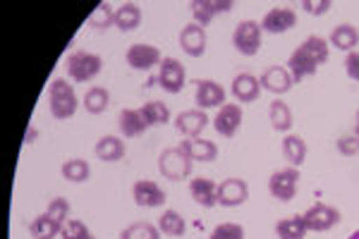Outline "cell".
<instances>
[{
    "label": "cell",
    "instance_id": "obj_27",
    "mask_svg": "<svg viewBox=\"0 0 359 239\" xmlns=\"http://www.w3.org/2000/svg\"><path fill=\"white\" fill-rule=\"evenodd\" d=\"M283 156L292 168H302L306 161V142L297 134H285L283 137Z\"/></svg>",
    "mask_w": 359,
    "mask_h": 239
},
{
    "label": "cell",
    "instance_id": "obj_17",
    "mask_svg": "<svg viewBox=\"0 0 359 239\" xmlns=\"http://www.w3.org/2000/svg\"><path fill=\"white\" fill-rule=\"evenodd\" d=\"M206 29L199 27L196 22H189L180 29V48L184 50L189 57H201L206 53Z\"/></svg>",
    "mask_w": 359,
    "mask_h": 239
},
{
    "label": "cell",
    "instance_id": "obj_9",
    "mask_svg": "<svg viewBox=\"0 0 359 239\" xmlns=\"http://www.w3.org/2000/svg\"><path fill=\"white\" fill-rule=\"evenodd\" d=\"M125 62L137 72H151L154 67L163 62V55L154 43H132L125 53Z\"/></svg>",
    "mask_w": 359,
    "mask_h": 239
},
{
    "label": "cell",
    "instance_id": "obj_25",
    "mask_svg": "<svg viewBox=\"0 0 359 239\" xmlns=\"http://www.w3.org/2000/svg\"><path fill=\"white\" fill-rule=\"evenodd\" d=\"M142 25V8L137 3H123L115 8V29L130 34Z\"/></svg>",
    "mask_w": 359,
    "mask_h": 239
},
{
    "label": "cell",
    "instance_id": "obj_43",
    "mask_svg": "<svg viewBox=\"0 0 359 239\" xmlns=\"http://www.w3.org/2000/svg\"><path fill=\"white\" fill-rule=\"evenodd\" d=\"M352 134H357V137H359V110H357V118H355V132H352Z\"/></svg>",
    "mask_w": 359,
    "mask_h": 239
},
{
    "label": "cell",
    "instance_id": "obj_41",
    "mask_svg": "<svg viewBox=\"0 0 359 239\" xmlns=\"http://www.w3.org/2000/svg\"><path fill=\"white\" fill-rule=\"evenodd\" d=\"M345 74L352 81H357V84H359V50L347 53V57H345Z\"/></svg>",
    "mask_w": 359,
    "mask_h": 239
},
{
    "label": "cell",
    "instance_id": "obj_28",
    "mask_svg": "<svg viewBox=\"0 0 359 239\" xmlns=\"http://www.w3.org/2000/svg\"><path fill=\"white\" fill-rule=\"evenodd\" d=\"M158 230L163 237H184V232H187V220L182 218L177 211H172V208H168V211L161 213L158 218Z\"/></svg>",
    "mask_w": 359,
    "mask_h": 239
},
{
    "label": "cell",
    "instance_id": "obj_38",
    "mask_svg": "<svg viewBox=\"0 0 359 239\" xmlns=\"http://www.w3.org/2000/svg\"><path fill=\"white\" fill-rule=\"evenodd\" d=\"M94 235L89 232V227H86L82 220H67L65 225H62V232H60V239H91Z\"/></svg>",
    "mask_w": 359,
    "mask_h": 239
},
{
    "label": "cell",
    "instance_id": "obj_2",
    "mask_svg": "<svg viewBox=\"0 0 359 239\" xmlns=\"http://www.w3.org/2000/svg\"><path fill=\"white\" fill-rule=\"evenodd\" d=\"M79 108V98L74 93V86L67 79L57 77L48 86V110L55 120H69L74 118Z\"/></svg>",
    "mask_w": 359,
    "mask_h": 239
},
{
    "label": "cell",
    "instance_id": "obj_8",
    "mask_svg": "<svg viewBox=\"0 0 359 239\" xmlns=\"http://www.w3.org/2000/svg\"><path fill=\"white\" fill-rule=\"evenodd\" d=\"M242 122H245V110H242L240 103H225V106L216 110L211 125L223 139H233L240 132Z\"/></svg>",
    "mask_w": 359,
    "mask_h": 239
},
{
    "label": "cell",
    "instance_id": "obj_40",
    "mask_svg": "<svg viewBox=\"0 0 359 239\" xmlns=\"http://www.w3.org/2000/svg\"><path fill=\"white\" fill-rule=\"evenodd\" d=\"M331 8H333L331 0H302V10L306 15H314V17L326 15Z\"/></svg>",
    "mask_w": 359,
    "mask_h": 239
},
{
    "label": "cell",
    "instance_id": "obj_32",
    "mask_svg": "<svg viewBox=\"0 0 359 239\" xmlns=\"http://www.w3.org/2000/svg\"><path fill=\"white\" fill-rule=\"evenodd\" d=\"M139 110H142V118L147 122V127H161V125H168V122H170V110H168L165 103H161V101H149Z\"/></svg>",
    "mask_w": 359,
    "mask_h": 239
},
{
    "label": "cell",
    "instance_id": "obj_6",
    "mask_svg": "<svg viewBox=\"0 0 359 239\" xmlns=\"http://www.w3.org/2000/svg\"><path fill=\"white\" fill-rule=\"evenodd\" d=\"M299 179H302V175H299V168H280V170H276L273 175L269 177V194L273 196L276 201H292L294 196H297V186H299Z\"/></svg>",
    "mask_w": 359,
    "mask_h": 239
},
{
    "label": "cell",
    "instance_id": "obj_23",
    "mask_svg": "<svg viewBox=\"0 0 359 239\" xmlns=\"http://www.w3.org/2000/svg\"><path fill=\"white\" fill-rule=\"evenodd\" d=\"M118 127H120V134H123L125 139H137V137H142V134L149 130L147 122H144V118H142V110H139V108L120 110Z\"/></svg>",
    "mask_w": 359,
    "mask_h": 239
},
{
    "label": "cell",
    "instance_id": "obj_34",
    "mask_svg": "<svg viewBox=\"0 0 359 239\" xmlns=\"http://www.w3.org/2000/svg\"><path fill=\"white\" fill-rule=\"evenodd\" d=\"M158 225L149 223V220H137V223H130L120 232V239H161Z\"/></svg>",
    "mask_w": 359,
    "mask_h": 239
},
{
    "label": "cell",
    "instance_id": "obj_37",
    "mask_svg": "<svg viewBox=\"0 0 359 239\" xmlns=\"http://www.w3.org/2000/svg\"><path fill=\"white\" fill-rule=\"evenodd\" d=\"M208 239H245V227L237 223H221L213 227Z\"/></svg>",
    "mask_w": 359,
    "mask_h": 239
},
{
    "label": "cell",
    "instance_id": "obj_19",
    "mask_svg": "<svg viewBox=\"0 0 359 239\" xmlns=\"http://www.w3.org/2000/svg\"><path fill=\"white\" fill-rule=\"evenodd\" d=\"M259 81H262V89L276 93V96H283V93H287L294 86L292 74L287 72V67H283V65L266 67L262 72V77H259Z\"/></svg>",
    "mask_w": 359,
    "mask_h": 239
},
{
    "label": "cell",
    "instance_id": "obj_4",
    "mask_svg": "<svg viewBox=\"0 0 359 239\" xmlns=\"http://www.w3.org/2000/svg\"><path fill=\"white\" fill-rule=\"evenodd\" d=\"M65 69L74 84H86V81L96 79L101 74L103 60L101 55L89 53V50H72L65 60Z\"/></svg>",
    "mask_w": 359,
    "mask_h": 239
},
{
    "label": "cell",
    "instance_id": "obj_21",
    "mask_svg": "<svg viewBox=\"0 0 359 239\" xmlns=\"http://www.w3.org/2000/svg\"><path fill=\"white\" fill-rule=\"evenodd\" d=\"M189 196L201 208H213L218 206V184L208 177H192L189 179Z\"/></svg>",
    "mask_w": 359,
    "mask_h": 239
},
{
    "label": "cell",
    "instance_id": "obj_33",
    "mask_svg": "<svg viewBox=\"0 0 359 239\" xmlns=\"http://www.w3.org/2000/svg\"><path fill=\"white\" fill-rule=\"evenodd\" d=\"M60 172H62V177L67 179V182H72V184H82L86 182V179L91 177V168H89V163H86L84 158H69L62 163V168H60Z\"/></svg>",
    "mask_w": 359,
    "mask_h": 239
},
{
    "label": "cell",
    "instance_id": "obj_45",
    "mask_svg": "<svg viewBox=\"0 0 359 239\" xmlns=\"http://www.w3.org/2000/svg\"><path fill=\"white\" fill-rule=\"evenodd\" d=\"M91 239H96V237H91Z\"/></svg>",
    "mask_w": 359,
    "mask_h": 239
},
{
    "label": "cell",
    "instance_id": "obj_3",
    "mask_svg": "<svg viewBox=\"0 0 359 239\" xmlns=\"http://www.w3.org/2000/svg\"><path fill=\"white\" fill-rule=\"evenodd\" d=\"M194 161L189 158L180 146L163 149L158 156V172L163 175L168 182H182V179L192 177Z\"/></svg>",
    "mask_w": 359,
    "mask_h": 239
},
{
    "label": "cell",
    "instance_id": "obj_14",
    "mask_svg": "<svg viewBox=\"0 0 359 239\" xmlns=\"http://www.w3.org/2000/svg\"><path fill=\"white\" fill-rule=\"evenodd\" d=\"M297 25V13H294L292 8H287V5H276V8H271L269 13L264 15L262 20V29L264 34H285L294 29Z\"/></svg>",
    "mask_w": 359,
    "mask_h": 239
},
{
    "label": "cell",
    "instance_id": "obj_18",
    "mask_svg": "<svg viewBox=\"0 0 359 239\" xmlns=\"http://www.w3.org/2000/svg\"><path fill=\"white\" fill-rule=\"evenodd\" d=\"M230 91H233L235 101L240 106H247V103H254L262 96V81H259V77H254L252 72H240L230 81Z\"/></svg>",
    "mask_w": 359,
    "mask_h": 239
},
{
    "label": "cell",
    "instance_id": "obj_5",
    "mask_svg": "<svg viewBox=\"0 0 359 239\" xmlns=\"http://www.w3.org/2000/svg\"><path fill=\"white\" fill-rule=\"evenodd\" d=\"M262 39H264V29H262V22H257V20H242L233 32L235 50L245 57H254L259 53Z\"/></svg>",
    "mask_w": 359,
    "mask_h": 239
},
{
    "label": "cell",
    "instance_id": "obj_42",
    "mask_svg": "<svg viewBox=\"0 0 359 239\" xmlns=\"http://www.w3.org/2000/svg\"><path fill=\"white\" fill-rule=\"evenodd\" d=\"M32 137L36 139V130H34V127H29V132H27V139H25V144H29V142H32Z\"/></svg>",
    "mask_w": 359,
    "mask_h": 239
},
{
    "label": "cell",
    "instance_id": "obj_24",
    "mask_svg": "<svg viewBox=\"0 0 359 239\" xmlns=\"http://www.w3.org/2000/svg\"><path fill=\"white\" fill-rule=\"evenodd\" d=\"M328 43H331V48H338L343 50V53H352V50L359 46V29L355 25H338L331 32V36H328Z\"/></svg>",
    "mask_w": 359,
    "mask_h": 239
},
{
    "label": "cell",
    "instance_id": "obj_35",
    "mask_svg": "<svg viewBox=\"0 0 359 239\" xmlns=\"http://www.w3.org/2000/svg\"><path fill=\"white\" fill-rule=\"evenodd\" d=\"M89 25L96 32H106V29L115 27V10L108 3H98L89 15Z\"/></svg>",
    "mask_w": 359,
    "mask_h": 239
},
{
    "label": "cell",
    "instance_id": "obj_39",
    "mask_svg": "<svg viewBox=\"0 0 359 239\" xmlns=\"http://www.w3.org/2000/svg\"><path fill=\"white\" fill-rule=\"evenodd\" d=\"M335 149L345 158H355V156H359V137L357 134H345V137H340L335 142Z\"/></svg>",
    "mask_w": 359,
    "mask_h": 239
},
{
    "label": "cell",
    "instance_id": "obj_20",
    "mask_svg": "<svg viewBox=\"0 0 359 239\" xmlns=\"http://www.w3.org/2000/svg\"><path fill=\"white\" fill-rule=\"evenodd\" d=\"M177 146L182 149L194 163H213V161L218 158V146L211 142V139H204V137L182 139Z\"/></svg>",
    "mask_w": 359,
    "mask_h": 239
},
{
    "label": "cell",
    "instance_id": "obj_22",
    "mask_svg": "<svg viewBox=\"0 0 359 239\" xmlns=\"http://www.w3.org/2000/svg\"><path fill=\"white\" fill-rule=\"evenodd\" d=\"M94 153L98 161L103 163H118L125 158V142L123 137H115V134H106L96 142Z\"/></svg>",
    "mask_w": 359,
    "mask_h": 239
},
{
    "label": "cell",
    "instance_id": "obj_16",
    "mask_svg": "<svg viewBox=\"0 0 359 239\" xmlns=\"http://www.w3.org/2000/svg\"><path fill=\"white\" fill-rule=\"evenodd\" d=\"M206 125H211V120H208L206 110H199V108L182 110V113L175 118V130L182 134L184 139L201 137L204 130H206Z\"/></svg>",
    "mask_w": 359,
    "mask_h": 239
},
{
    "label": "cell",
    "instance_id": "obj_30",
    "mask_svg": "<svg viewBox=\"0 0 359 239\" xmlns=\"http://www.w3.org/2000/svg\"><path fill=\"white\" fill-rule=\"evenodd\" d=\"M29 232H32L34 239H57V237H60V232H62V225L55 223L48 213H41V215H36V218L32 220Z\"/></svg>",
    "mask_w": 359,
    "mask_h": 239
},
{
    "label": "cell",
    "instance_id": "obj_1",
    "mask_svg": "<svg viewBox=\"0 0 359 239\" xmlns=\"http://www.w3.org/2000/svg\"><path fill=\"white\" fill-rule=\"evenodd\" d=\"M328 57H331V43L323 36H306L297 48L292 50L290 57H287V72L292 74L294 84H299L302 79H309L316 74V69L321 65H326Z\"/></svg>",
    "mask_w": 359,
    "mask_h": 239
},
{
    "label": "cell",
    "instance_id": "obj_13",
    "mask_svg": "<svg viewBox=\"0 0 359 239\" xmlns=\"http://www.w3.org/2000/svg\"><path fill=\"white\" fill-rule=\"evenodd\" d=\"M249 201V184L242 177H228L218 182V206L237 208Z\"/></svg>",
    "mask_w": 359,
    "mask_h": 239
},
{
    "label": "cell",
    "instance_id": "obj_11",
    "mask_svg": "<svg viewBox=\"0 0 359 239\" xmlns=\"http://www.w3.org/2000/svg\"><path fill=\"white\" fill-rule=\"evenodd\" d=\"M196 91H194V103L199 110H211V108H221L225 106V86L218 84L216 79H196L194 81Z\"/></svg>",
    "mask_w": 359,
    "mask_h": 239
},
{
    "label": "cell",
    "instance_id": "obj_44",
    "mask_svg": "<svg viewBox=\"0 0 359 239\" xmlns=\"http://www.w3.org/2000/svg\"><path fill=\"white\" fill-rule=\"evenodd\" d=\"M347 239H359V230H355V232H352V235L347 237Z\"/></svg>",
    "mask_w": 359,
    "mask_h": 239
},
{
    "label": "cell",
    "instance_id": "obj_36",
    "mask_svg": "<svg viewBox=\"0 0 359 239\" xmlns=\"http://www.w3.org/2000/svg\"><path fill=\"white\" fill-rule=\"evenodd\" d=\"M46 213L50 215V218L55 220V223L65 225L69 220V201L65 196H55L53 201H48V208H46Z\"/></svg>",
    "mask_w": 359,
    "mask_h": 239
},
{
    "label": "cell",
    "instance_id": "obj_15",
    "mask_svg": "<svg viewBox=\"0 0 359 239\" xmlns=\"http://www.w3.org/2000/svg\"><path fill=\"white\" fill-rule=\"evenodd\" d=\"M132 199L142 208H161L168 201V196L161 184L151 182V179H137L132 184Z\"/></svg>",
    "mask_w": 359,
    "mask_h": 239
},
{
    "label": "cell",
    "instance_id": "obj_12",
    "mask_svg": "<svg viewBox=\"0 0 359 239\" xmlns=\"http://www.w3.org/2000/svg\"><path fill=\"white\" fill-rule=\"evenodd\" d=\"M235 8L233 0H192L189 3V10H192V17L199 27H208L218 15H225Z\"/></svg>",
    "mask_w": 359,
    "mask_h": 239
},
{
    "label": "cell",
    "instance_id": "obj_10",
    "mask_svg": "<svg viewBox=\"0 0 359 239\" xmlns=\"http://www.w3.org/2000/svg\"><path fill=\"white\" fill-rule=\"evenodd\" d=\"M156 81L161 84V89L165 93H180L184 89V81H187V74H184V67L177 57H163V62L158 65V74H156Z\"/></svg>",
    "mask_w": 359,
    "mask_h": 239
},
{
    "label": "cell",
    "instance_id": "obj_29",
    "mask_svg": "<svg viewBox=\"0 0 359 239\" xmlns=\"http://www.w3.org/2000/svg\"><path fill=\"white\" fill-rule=\"evenodd\" d=\"M82 106H84V110L89 115L106 113L108 106H111V93H108L106 86H91V89L84 93Z\"/></svg>",
    "mask_w": 359,
    "mask_h": 239
},
{
    "label": "cell",
    "instance_id": "obj_31",
    "mask_svg": "<svg viewBox=\"0 0 359 239\" xmlns=\"http://www.w3.org/2000/svg\"><path fill=\"white\" fill-rule=\"evenodd\" d=\"M306 225L302 213L299 215H290V218H283L276 223V237L278 239H304L306 237Z\"/></svg>",
    "mask_w": 359,
    "mask_h": 239
},
{
    "label": "cell",
    "instance_id": "obj_26",
    "mask_svg": "<svg viewBox=\"0 0 359 239\" xmlns=\"http://www.w3.org/2000/svg\"><path fill=\"white\" fill-rule=\"evenodd\" d=\"M269 122L276 132L280 134H290L292 130V110L283 98H276V101L269 103Z\"/></svg>",
    "mask_w": 359,
    "mask_h": 239
},
{
    "label": "cell",
    "instance_id": "obj_7",
    "mask_svg": "<svg viewBox=\"0 0 359 239\" xmlns=\"http://www.w3.org/2000/svg\"><path fill=\"white\" fill-rule=\"evenodd\" d=\"M302 218L309 232H328L343 220V215L331 203H314V206L302 213Z\"/></svg>",
    "mask_w": 359,
    "mask_h": 239
}]
</instances>
